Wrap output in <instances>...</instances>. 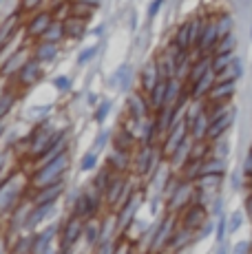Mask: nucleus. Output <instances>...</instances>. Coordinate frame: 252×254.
I'll return each mask as SVG.
<instances>
[{"label": "nucleus", "mask_w": 252, "mask_h": 254, "mask_svg": "<svg viewBox=\"0 0 252 254\" xmlns=\"http://www.w3.org/2000/svg\"><path fill=\"white\" fill-rule=\"evenodd\" d=\"M47 0H20V11L22 13H36V11H40V7L45 4Z\"/></svg>", "instance_id": "obj_46"}, {"label": "nucleus", "mask_w": 252, "mask_h": 254, "mask_svg": "<svg viewBox=\"0 0 252 254\" xmlns=\"http://www.w3.org/2000/svg\"><path fill=\"white\" fill-rule=\"evenodd\" d=\"M106 166H111L115 173H128V168L133 166V157H130V153H122V150L113 148V153L106 157Z\"/></svg>", "instance_id": "obj_28"}, {"label": "nucleus", "mask_w": 252, "mask_h": 254, "mask_svg": "<svg viewBox=\"0 0 252 254\" xmlns=\"http://www.w3.org/2000/svg\"><path fill=\"white\" fill-rule=\"evenodd\" d=\"M53 111H56V106H53V104H29V106L22 109V122L38 124V122L49 120Z\"/></svg>", "instance_id": "obj_22"}, {"label": "nucleus", "mask_w": 252, "mask_h": 254, "mask_svg": "<svg viewBox=\"0 0 252 254\" xmlns=\"http://www.w3.org/2000/svg\"><path fill=\"white\" fill-rule=\"evenodd\" d=\"M133 80H135L133 66H130L128 62H124V64H120L118 69H115L113 77H111V86L124 93V91H130V86H133Z\"/></svg>", "instance_id": "obj_21"}, {"label": "nucleus", "mask_w": 252, "mask_h": 254, "mask_svg": "<svg viewBox=\"0 0 252 254\" xmlns=\"http://www.w3.org/2000/svg\"><path fill=\"white\" fill-rule=\"evenodd\" d=\"M250 248H252V243H248V241H239L235 248H232V254H248V252H250Z\"/></svg>", "instance_id": "obj_52"}, {"label": "nucleus", "mask_w": 252, "mask_h": 254, "mask_svg": "<svg viewBox=\"0 0 252 254\" xmlns=\"http://www.w3.org/2000/svg\"><path fill=\"white\" fill-rule=\"evenodd\" d=\"M235 89H237V80H217L212 91L208 93V102H215V104H224L228 102L232 95H235Z\"/></svg>", "instance_id": "obj_20"}, {"label": "nucleus", "mask_w": 252, "mask_h": 254, "mask_svg": "<svg viewBox=\"0 0 252 254\" xmlns=\"http://www.w3.org/2000/svg\"><path fill=\"white\" fill-rule=\"evenodd\" d=\"M69 206H71V212L77 214V217H82V219L100 217V210L104 206V194L89 184L86 188L73 192V199H71Z\"/></svg>", "instance_id": "obj_4"}, {"label": "nucleus", "mask_w": 252, "mask_h": 254, "mask_svg": "<svg viewBox=\"0 0 252 254\" xmlns=\"http://www.w3.org/2000/svg\"><path fill=\"white\" fill-rule=\"evenodd\" d=\"M51 86L60 93V95H66V93H71V89H73V77L64 75V73H62V75H56L51 80Z\"/></svg>", "instance_id": "obj_38"}, {"label": "nucleus", "mask_w": 252, "mask_h": 254, "mask_svg": "<svg viewBox=\"0 0 252 254\" xmlns=\"http://www.w3.org/2000/svg\"><path fill=\"white\" fill-rule=\"evenodd\" d=\"M241 73H244V62H241L239 58H235L219 80H226V77H228V80H237V77H241Z\"/></svg>", "instance_id": "obj_42"}, {"label": "nucleus", "mask_w": 252, "mask_h": 254, "mask_svg": "<svg viewBox=\"0 0 252 254\" xmlns=\"http://www.w3.org/2000/svg\"><path fill=\"white\" fill-rule=\"evenodd\" d=\"M235 117H237V111L228 109L226 113H221L219 117L210 120V126H208V137H206V139L215 141V139L224 137L228 130H230V126H232V122H235Z\"/></svg>", "instance_id": "obj_17"}, {"label": "nucleus", "mask_w": 252, "mask_h": 254, "mask_svg": "<svg viewBox=\"0 0 252 254\" xmlns=\"http://www.w3.org/2000/svg\"><path fill=\"white\" fill-rule=\"evenodd\" d=\"M98 164H100V153H95L93 148H89L80 157V173H91V170L98 168Z\"/></svg>", "instance_id": "obj_37"}, {"label": "nucleus", "mask_w": 252, "mask_h": 254, "mask_svg": "<svg viewBox=\"0 0 252 254\" xmlns=\"http://www.w3.org/2000/svg\"><path fill=\"white\" fill-rule=\"evenodd\" d=\"M250 243H252V241H250Z\"/></svg>", "instance_id": "obj_62"}, {"label": "nucleus", "mask_w": 252, "mask_h": 254, "mask_svg": "<svg viewBox=\"0 0 252 254\" xmlns=\"http://www.w3.org/2000/svg\"><path fill=\"white\" fill-rule=\"evenodd\" d=\"M175 214L166 212L148 228V232L144 234V252L146 254H159L162 250H168L173 234H175Z\"/></svg>", "instance_id": "obj_3"}, {"label": "nucleus", "mask_w": 252, "mask_h": 254, "mask_svg": "<svg viewBox=\"0 0 252 254\" xmlns=\"http://www.w3.org/2000/svg\"><path fill=\"white\" fill-rule=\"evenodd\" d=\"M126 111H128V117L130 120H137V122H144L148 120L153 113V106L148 102V95L142 91H130L128 97H126Z\"/></svg>", "instance_id": "obj_10"}, {"label": "nucleus", "mask_w": 252, "mask_h": 254, "mask_svg": "<svg viewBox=\"0 0 252 254\" xmlns=\"http://www.w3.org/2000/svg\"><path fill=\"white\" fill-rule=\"evenodd\" d=\"M7 130H9V124H7V122H0V139H4Z\"/></svg>", "instance_id": "obj_57"}, {"label": "nucleus", "mask_w": 252, "mask_h": 254, "mask_svg": "<svg viewBox=\"0 0 252 254\" xmlns=\"http://www.w3.org/2000/svg\"><path fill=\"white\" fill-rule=\"evenodd\" d=\"M98 51H100V45H91V47L80 49V51H77V58H75V64H77V66L89 64V62L93 60L95 56H98Z\"/></svg>", "instance_id": "obj_40"}, {"label": "nucleus", "mask_w": 252, "mask_h": 254, "mask_svg": "<svg viewBox=\"0 0 252 254\" xmlns=\"http://www.w3.org/2000/svg\"><path fill=\"white\" fill-rule=\"evenodd\" d=\"M135 190L130 188V182L126 177V173H115L113 179H111L109 188L104 190V206L111 212H118L120 208L124 206V201L133 194Z\"/></svg>", "instance_id": "obj_5"}, {"label": "nucleus", "mask_w": 252, "mask_h": 254, "mask_svg": "<svg viewBox=\"0 0 252 254\" xmlns=\"http://www.w3.org/2000/svg\"><path fill=\"white\" fill-rule=\"evenodd\" d=\"M42 66L45 64H40L36 58H31V60L18 71V75H16L18 86H22V89H31V86H36L38 82L42 80V75H45V69H42Z\"/></svg>", "instance_id": "obj_15"}, {"label": "nucleus", "mask_w": 252, "mask_h": 254, "mask_svg": "<svg viewBox=\"0 0 252 254\" xmlns=\"http://www.w3.org/2000/svg\"><path fill=\"white\" fill-rule=\"evenodd\" d=\"M228 153H230V146H228V141H226L224 137L215 139V157L226 159V157H228Z\"/></svg>", "instance_id": "obj_48"}, {"label": "nucleus", "mask_w": 252, "mask_h": 254, "mask_svg": "<svg viewBox=\"0 0 252 254\" xmlns=\"http://www.w3.org/2000/svg\"><path fill=\"white\" fill-rule=\"evenodd\" d=\"M159 80H164L162 77V73H159V69H157V64H155V60H148L146 64L139 69V73H137V82H139V91L142 93H151L155 86H157V82Z\"/></svg>", "instance_id": "obj_16"}, {"label": "nucleus", "mask_w": 252, "mask_h": 254, "mask_svg": "<svg viewBox=\"0 0 252 254\" xmlns=\"http://www.w3.org/2000/svg\"><path fill=\"white\" fill-rule=\"evenodd\" d=\"M7 159H9V148H0V182H4V179L9 177V175H4V168H7Z\"/></svg>", "instance_id": "obj_51"}, {"label": "nucleus", "mask_w": 252, "mask_h": 254, "mask_svg": "<svg viewBox=\"0 0 252 254\" xmlns=\"http://www.w3.org/2000/svg\"><path fill=\"white\" fill-rule=\"evenodd\" d=\"M192 239H195V232L192 230H188V228H177L175 234H173V239H171V243H168V250L171 252H179V250H184L186 246H190L192 243Z\"/></svg>", "instance_id": "obj_29"}, {"label": "nucleus", "mask_w": 252, "mask_h": 254, "mask_svg": "<svg viewBox=\"0 0 252 254\" xmlns=\"http://www.w3.org/2000/svg\"><path fill=\"white\" fill-rule=\"evenodd\" d=\"M58 56H60V45L40 40L36 47H33V58H36L40 64H51V62L58 60Z\"/></svg>", "instance_id": "obj_25"}, {"label": "nucleus", "mask_w": 252, "mask_h": 254, "mask_svg": "<svg viewBox=\"0 0 252 254\" xmlns=\"http://www.w3.org/2000/svg\"><path fill=\"white\" fill-rule=\"evenodd\" d=\"M60 201L58 203H42V206H33L27 214V221H25V232H36L40 228L49 226L53 221H60Z\"/></svg>", "instance_id": "obj_6"}, {"label": "nucleus", "mask_w": 252, "mask_h": 254, "mask_svg": "<svg viewBox=\"0 0 252 254\" xmlns=\"http://www.w3.org/2000/svg\"><path fill=\"white\" fill-rule=\"evenodd\" d=\"M104 24H100V27H95V31H93V36H102V33H104Z\"/></svg>", "instance_id": "obj_61"}, {"label": "nucleus", "mask_w": 252, "mask_h": 254, "mask_svg": "<svg viewBox=\"0 0 252 254\" xmlns=\"http://www.w3.org/2000/svg\"><path fill=\"white\" fill-rule=\"evenodd\" d=\"M235 47H237V38L235 33H228L219 40V45H217L215 53H235Z\"/></svg>", "instance_id": "obj_43"}, {"label": "nucleus", "mask_w": 252, "mask_h": 254, "mask_svg": "<svg viewBox=\"0 0 252 254\" xmlns=\"http://www.w3.org/2000/svg\"><path fill=\"white\" fill-rule=\"evenodd\" d=\"M31 58H33V49L29 47V45L20 47V49H18V51L13 53V56L2 64V69H0V77H2V80H11V77H16L18 71H20L22 66H25L29 60H31Z\"/></svg>", "instance_id": "obj_12"}, {"label": "nucleus", "mask_w": 252, "mask_h": 254, "mask_svg": "<svg viewBox=\"0 0 252 254\" xmlns=\"http://www.w3.org/2000/svg\"><path fill=\"white\" fill-rule=\"evenodd\" d=\"M64 22L62 20H53L49 24V29L45 31V36L40 38V40H45V42H53V45H60L62 40H64Z\"/></svg>", "instance_id": "obj_33"}, {"label": "nucleus", "mask_w": 252, "mask_h": 254, "mask_svg": "<svg viewBox=\"0 0 252 254\" xmlns=\"http://www.w3.org/2000/svg\"><path fill=\"white\" fill-rule=\"evenodd\" d=\"M69 168H71V155L66 150V153L58 155V157H53L31 170V188H45V186L64 182Z\"/></svg>", "instance_id": "obj_2"}, {"label": "nucleus", "mask_w": 252, "mask_h": 254, "mask_svg": "<svg viewBox=\"0 0 252 254\" xmlns=\"http://www.w3.org/2000/svg\"><path fill=\"white\" fill-rule=\"evenodd\" d=\"M64 22V36L66 40H84V36L89 33V24H86V18L80 16H69Z\"/></svg>", "instance_id": "obj_23"}, {"label": "nucleus", "mask_w": 252, "mask_h": 254, "mask_svg": "<svg viewBox=\"0 0 252 254\" xmlns=\"http://www.w3.org/2000/svg\"><path fill=\"white\" fill-rule=\"evenodd\" d=\"M56 20L53 18V13H51V9L49 11H36V13H31V20H29L25 24V33H27V38L29 40H36V38H42L45 36V31L49 29V24Z\"/></svg>", "instance_id": "obj_14"}, {"label": "nucleus", "mask_w": 252, "mask_h": 254, "mask_svg": "<svg viewBox=\"0 0 252 254\" xmlns=\"http://www.w3.org/2000/svg\"><path fill=\"white\" fill-rule=\"evenodd\" d=\"M208 71H212V56H199V60H195L190 66V73H188V77H186V86L190 89Z\"/></svg>", "instance_id": "obj_27"}, {"label": "nucleus", "mask_w": 252, "mask_h": 254, "mask_svg": "<svg viewBox=\"0 0 252 254\" xmlns=\"http://www.w3.org/2000/svg\"><path fill=\"white\" fill-rule=\"evenodd\" d=\"M20 22H22V11L18 9L16 13H11V16H9L7 20L0 24V49H2V45H7V42L11 40V38L22 29V27H20Z\"/></svg>", "instance_id": "obj_24"}, {"label": "nucleus", "mask_w": 252, "mask_h": 254, "mask_svg": "<svg viewBox=\"0 0 252 254\" xmlns=\"http://www.w3.org/2000/svg\"><path fill=\"white\" fill-rule=\"evenodd\" d=\"M142 206H144V194L139 192V190H135V192L124 201V206L115 212L118 214V230H120V234H126V230L130 228V223L137 219L139 208Z\"/></svg>", "instance_id": "obj_9"}, {"label": "nucleus", "mask_w": 252, "mask_h": 254, "mask_svg": "<svg viewBox=\"0 0 252 254\" xmlns=\"http://www.w3.org/2000/svg\"><path fill=\"white\" fill-rule=\"evenodd\" d=\"M82 2H86V4H91L93 9H98V7H102V2H104V0H82Z\"/></svg>", "instance_id": "obj_58"}, {"label": "nucleus", "mask_w": 252, "mask_h": 254, "mask_svg": "<svg viewBox=\"0 0 252 254\" xmlns=\"http://www.w3.org/2000/svg\"><path fill=\"white\" fill-rule=\"evenodd\" d=\"M31 175L16 170L4 182H0V217H7L29 197Z\"/></svg>", "instance_id": "obj_1"}, {"label": "nucleus", "mask_w": 252, "mask_h": 254, "mask_svg": "<svg viewBox=\"0 0 252 254\" xmlns=\"http://www.w3.org/2000/svg\"><path fill=\"white\" fill-rule=\"evenodd\" d=\"M244 175H248V177H252V150L250 155L246 157V164H244Z\"/></svg>", "instance_id": "obj_54"}, {"label": "nucleus", "mask_w": 252, "mask_h": 254, "mask_svg": "<svg viewBox=\"0 0 252 254\" xmlns=\"http://www.w3.org/2000/svg\"><path fill=\"white\" fill-rule=\"evenodd\" d=\"M206 221H208V212H206V208H203L201 203H195V206L184 208V217H182V226L184 228L197 232Z\"/></svg>", "instance_id": "obj_19"}, {"label": "nucleus", "mask_w": 252, "mask_h": 254, "mask_svg": "<svg viewBox=\"0 0 252 254\" xmlns=\"http://www.w3.org/2000/svg\"><path fill=\"white\" fill-rule=\"evenodd\" d=\"M246 210H248V214L252 217V194H250L248 199H246Z\"/></svg>", "instance_id": "obj_60"}, {"label": "nucleus", "mask_w": 252, "mask_h": 254, "mask_svg": "<svg viewBox=\"0 0 252 254\" xmlns=\"http://www.w3.org/2000/svg\"><path fill=\"white\" fill-rule=\"evenodd\" d=\"M212 232H215V223H212V221H206V223H203V226L199 228V232L195 234V241H203V239L210 237Z\"/></svg>", "instance_id": "obj_49"}, {"label": "nucleus", "mask_w": 252, "mask_h": 254, "mask_svg": "<svg viewBox=\"0 0 252 254\" xmlns=\"http://www.w3.org/2000/svg\"><path fill=\"white\" fill-rule=\"evenodd\" d=\"M66 190V184H53V186H45V188H31L29 190V201L33 206H42V203H58L62 199Z\"/></svg>", "instance_id": "obj_11"}, {"label": "nucleus", "mask_w": 252, "mask_h": 254, "mask_svg": "<svg viewBox=\"0 0 252 254\" xmlns=\"http://www.w3.org/2000/svg\"><path fill=\"white\" fill-rule=\"evenodd\" d=\"M217 29H219V40L224 36H228V33H232V18L228 16V13L219 16V18H217Z\"/></svg>", "instance_id": "obj_44"}, {"label": "nucleus", "mask_w": 252, "mask_h": 254, "mask_svg": "<svg viewBox=\"0 0 252 254\" xmlns=\"http://www.w3.org/2000/svg\"><path fill=\"white\" fill-rule=\"evenodd\" d=\"M164 2H166V0H153L151 4H148V20H155V18L159 16V11H162V7H164Z\"/></svg>", "instance_id": "obj_50"}, {"label": "nucleus", "mask_w": 252, "mask_h": 254, "mask_svg": "<svg viewBox=\"0 0 252 254\" xmlns=\"http://www.w3.org/2000/svg\"><path fill=\"white\" fill-rule=\"evenodd\" d=\"M226 173V159L221 157H206L201 164V177L203 175H215V177H221V175Z\"/></svg>", "instance_id": "obj_31"}, {"label": "nucleus", "mask_w": 252, "mask_h": 254, "mask_svg": "<svg viewBox=\"0 0 252 254\" xmlns=\"http://www.w3.org/2000/svg\"><path fill=\"white\" fill-rule=\"evenodd\" d=\"M113 175H115V170L111 168V166H106V168H102L95 173V177L91 179V186H93L95 190H100L102 194H104V190L109 188V184H111V179H113Z\"/></svg>", "instance_id": "obj_34"}, {"label": "nucleus", "mask_w": 252, "mask_h": 254, "mask_svg": "<svg viewBox=\"0 0 252 254\" xmlns=\"http://www.w3.org/2000/svg\"><path fill=\"white\" fill-rule=\"evenodd\" d=\"M111 141H113V133H111V130H106V128H102L100 133L95 135V141L91 144V148H93L95 153H102V150H104Z\"/></svg>", "instance_id": "obj_41"}, {"label": "nucleus", "mask_w": 252, "mask_h": 254, "mask_svg": "<svg viewBox=\"0 0 252 254\" xmlns=\"http://www.w3.org/2000/svg\"><path fill=\"white\" fill-rule=\"evenodd\" d=\"M84 226H86V219L77 217V214H73V212L62 221V226H60V246H62V250H75V246L82 241Z\"/></svg>", "instance_id": "obj_8"}, {"label": "nucleus", "mask_w": 252, "mask_h": 254, "mask_svg": "<svg viewBox=\"0 0 252 254\" xmlns=\"http://www.w3.org/2000/svg\"><path fill=\"white\" fill-rule=\"evenodd\" d=\"M217 80H219V77L215 75V71H208L201 80H197L195 84L188 89V93H190V100H203V97H208V93L212 91V86H215Z\"/></svg>", "instance_id": "obj_26"}, {"label": "nucleus", "mask_w": 252, "mask_h": 254, "mask_svg": "<svg viewBox=\"0 0 252 254\" xmlns=\"http://www.w3.org/2000/svg\"><path fill=\"white\" fill-rule=\"evenodd\" d=\"M11 250H9V241L4 234H0V254H9Z\"/></svg>", "instance_id": "obj_55"}, {"label": "nucleus", "mask_w": 252, "mask_h": 254, "mask_svg": "<svg viewBox=\"0 0 252 254\" xmlns=\"http://www.w3.org/2000/svg\"><path fill=\"white\" fill-rule=\"evenodd\" d=\"M192 194H195V188H192V184L184 179L182 186H179V188L175 190V194H173L171 199H166V208H168V212H173V214H175L177 210L186 208L188 203H190Z\"/></svg>", "instance_id": "obj_18"}, {"label": "nucleus", "mask_w": 252, "mask_h": 254, "mask_svg": "<svg viewBox=\"0 0 252 254\" xmlns=\"http://www.w3.org/2000/svg\"><path fill=\"white\" fill-rule=\"evenodd\" d=\"M215 254H232V252H230V246H228L226 241L217 243V250H215Z\"/></svg>", "instance_id": "obj_56"}, {"label": "nucleus", "mask_w": 252, "mask_h": 254, "mask_svg": "<svg viewBox=\"0 0 252 254\" xmlns=\"http://www.w3.org/2000/svg\"><path fill=\"white\" fill-rule=\"evenodd\" d=\"M215 234H217V243L226 241V234H228V217H224V214H221L219 221H217V226H215Z\"/></svg>", "instance_id": "obj_47"}, {"label": "nucleus", "mask_w": 252, "mask_h": 254, "mask_svg": "<svg viewBox=\"0 0 252 254\" xmlns=\"http://www.w3.org/2000/svg\"><path fill=\"white\" fill-rule=\"evenodd\" d=\"M232 60H235V53H212V71H215V75L217 77L224 75Z\"/></svg>", "instance_id": "obj_35"}, {"label": "nucleus", "mask_w": 252, "mask_h": 254, "mask_svg": "<svg viewBox=\"0 0 252 254\" xmlns=\"http://www.w3.org/2000/svg\"><path fill=\"white\" fill-rule=\"evenodd\" d=\"M201 29H203V20L199 18H192V20H186L184 24H179L175 36H173L171 45L179 49V51H190V49H197V42H199L201 36Z\"/></svg>", "instance_id": "obj_7"}, {"label": "nucleus", "mask_w": 252, "mask_h": 254, "mask_svg": "<svg viewBox=\"0 0 252 254\" xmlns=\"http://www.w3.org/2000/svg\"><path fill=\"white\" fill-rule=\"evenodd\" d=\"M239 184H241V177H239V173H235V175H232V186H235V188H239Z\"/></svg>", "instance_id": "obj_59"}, {"label": "nucleus", "mask_w": 252, "mask_h": 254, "mask_svg": "<svg viewBox=\"0 0 252 254\" xmlns=\"http://www.w3.org/2000/svg\"><path fill=\"white\" fill-rule=\"evenodd\" d=\"M16 102H18V93L13 89H7V86H4V89L0 91V122H4V117L11 113Z\"/></svg>", "instance_id": "obj_30"}, {"label": "nucleus", "mask_w": 252, "mask_h": 254, "mask_svg": "<svg viewBox=\"0 0 252 254\" xmlns=\"http://www.w3.org/2000/svg\"><path fill=\"white\" fill-rule=\"evenodd\" d=\"M221 206H224V199L217 197L215 203H212V214H215V217H221Z\"/></svg>", "instance_id": "obj_53"}, {"label": "nucleus", "mask_w": 252, "mask_h": 254, "mask_svg": "<svg viewBox=\"0 0 252 254\" xmlns=\"http://www.w3.org/2000/svg\"><path fill=\"white\" fill-rule=\"evenodd\" d=\"M217 45H219V29H217V20L203 22L199 42H197V53H199V56H210V53H215Z\"/></svg>", "instance_id": "obj_13"}, {"label": "nucleus", "mask_w": 252, "mask_h": 254, "mask_svg": "<svg viewBox=\"0 0 252 254\" xmlns=\"http://www.w3.org/2000/svg\"><path fill=\"white\" fill-rule=\"evenodd\" d=\"M148 102H151L153 111H159L166 106V80H159L157 86L148 93Z\"/></svg>", "instance_id": "obj_32"}, {"label": "nucleus", "mask_w": 252, "mask_h": 254, "mask_svg": "<svg viewBox=\"0 0 252 254\" xmlns=\"http://www.w3.org/2000/svg\"><path fill=\"white\" fill-rule=\"evenodd\" d=\"M111 109H113V102L111 100H100V104L93 109V122L95 124H104L106 122V117H109V113H111Z\"/></svg>", "instance_id": "obj_39"}, {"label": "nucleus", "mask_w": 252, "mask_h": 254, "mask_svg": "<svg viewBox=\"0 0 252 254\" xmlns=\"http://www.w3.org/2000/svg\"><path fill=\"white\" fill-rule=\"evenodd\" d=\"M9 254H33L31 252V232H22L20 237H13V248Z\"/></svg>", "instance_id": "obj_36"}, {"label": "nucleus", "mask_w": 252, "mask_h": 254, "mask_svg": "<svg viewBox=\"0 0 252 254\" xmlns=\"http://www.w3.org/2000/svg\"><path fill=\"white\" fill-rule=\"evenodd\" d=\"M241 223H244V212L241 210H235V212L228 217V232H237L241 228Z\"/></svg>", "instance_id": "obj_45"}]
</instances>
